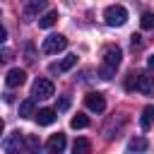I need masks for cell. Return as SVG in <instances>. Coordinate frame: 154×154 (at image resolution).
Returning a JSON list of instances; mask_svg holds the SVG:
<instances>
[{"instance_id": "1", "label": "cell", "mask_w": 154, "mask_h": 154, "mask_svg": "<svg viewBox=\"0 0 154 154\" xmlns=\"http://www.w3.org/2000/svg\"><path fill=\"white\" fill-rule=\"evenodd\" d=\"M120 60H123V51H120L118 46H106V48H103V60H101V65H99V77H101V79L116 77V70H118Z\"/></svg>"}, {"instance_id": "2", "label": "cell", "mask_w": 154, "mask_h": 154, "mask_svg": "<svg viewBox=\"0 0 154 154\" xmlns=\"http://www.w3.org/2000/svg\"><path fill=\"white\" fill-rule=\"evenodd\" d=\"M103 19L108 26H123L128 22V10L123 5H108L103 10Z\"/></svg>"}, {"instance_id": "3", "label": "cell", "mask_w": 154, "mask_h": 154, "mask_svg": "<svg viewBox=\"0 0 154 154\" xmlns=\"http://www.w3.org/2000/svg\"><path fill=\"white\" fill-rule=\"evenodd\" d=\"M65 46H67V38H65V36H60V34H51V36L43 38L41 51H43L46 55H53V53H60Z\"/></svg>"}, {"instance_id": "4", "label": "cell", "mask_w": 154, "mask_h": 154, "mask_svg": "<svg viewBox=\"0 0 154 154\" xmlns=\"http://www.w3.org/2000/svg\"><path fill=\"white\" fill-rule=\"evenodd\" d=\"M53 91H55V87H53V82L46 79V77H38V79L34 82V87H31V96H34V99H48V96H53Z\"/></svg>"}, {"instance_id": "5", "label": "cell", "mask_w": 154, "mask_h": 154, "mask_svg": "<svg viewBox=\"0 0 154 154\" xmlns=\"http://www.w3.org/2000/svg\"><path fill=\"white\" fill-rule=\"evenodd\" d=\"M24 140H26V137L17 130V132H12V135L2 142V149H5V152H19V149H24Z\"/></svg>"}, {"instance_id": "6", "label": "cell", "mask_w": 154, "mask_h": 154, "mask_svg": "<svg viewBox=\"0 0 154 154\" xmlns=\"http://www.w3.org/2000/svg\"><path fill=\"white\" fill-rule=\"evenodd\" d=\"M26 82V72L22 70V67H12L10 72H7V77H5V84L7 87H22Z\"/></svg>"}, {"instance_id": "7", "label": "cell", "mask_w": 154, "mask_h": 154, "mask_svg": "<svg viewBox=\"0 0 154 154\" xmlns=\"http://www.w3.org/2000/svg\"><path fill=\"white\" fill-rule=\"evenodd\" d=\"M84 103H87V108H89V111H94V113H101V111L106 108L103 96H101V94H96V91L87 94V96H84Z\"/></svg>"}, {"instance_id": "8", "label": "cell", "mask_w": 154, "mask_h": 154, "mask_svg": "<svg viewBox=\"0 0 154 154\" xmlns=\"http://www.w3.org/2000/svg\"><path fill=\"white\" fill-rule=\"evenodd\" d=\"M65 144H67V142H65V135H63V132H58V135H51V137H48L46 149H48V152H53V154H60V152L65 149Z\"/></svg>"}, {"instance_id": "9", "label": "cell", "mask_w": 154, "mask_h": 154, "mask_svg": "<svg viewBox=\"0 0 154 154\" xmlns=\"http://www.w3.org/2000/svg\"><path fill=\"white\" fill-rule=\"evenodd\" d=\"M137 91H142V94H152L154 91V77L149 72L137 75Z\"/></svg>"}, {"instance_id": "10", "label": "cell", "mask_w": 154, "mask_h": 154, "mask_svg": "<svg viewBox=\"0 0 154 154\" xmlns=\"http://www.w3.org/2000/svg\"><path fill=\"white\" fill-rule=\"evenodd\" d=\"M75 65H77V55H75V53H70V55H65L60 63L51 65V70H53V72H67V70H72Z\"/></svg>"}, {"instance_id": "11", "label": "cell", "mask_w": 154, "mask_h": 154, "mask_svg": "<svg viewBox=\"0 0 154 154\" xmlns=\"http://www.w3.org/2000/svg\"><path fill=\"white\" fill-rule=\"evenodd\" d=\"M34 118L38 125H51L55 120V111L53 108H38V113H34Z\"/></svg>"}, {"instance_id": "12", "label": "cell", "mask_w": 154, "mask_h": 154, "mask_svg": "<svg viewBox=\"0 0 154 154\" xmlns=\"http://www.w3.org/2000/svg\"><path fill=\"white\" fill-rule=\"evenodd\" d=\"M152 125H154V106H144V111H142V118H140V128L147 132Z\"/></svg>"}, {"instance_id": "13", "label": "cell", "mask_w": 154, "mask_h": 154, "mask_svg": "<svg viewBox=\"0 0 154 154\" xmlns=\"http://www.w3.org/2000/svg\"><path fill=\"white\" fill-rule=\"evenodd\" d=\"M55 22H58V12H55V10H51V12H46L43 17H38V26H41V29H51Z\"/></svg>"}, {"instance_id": "14", "label": "cell", "mask_w": 154, "mask_h": 154, "mask_svg": "<svg viewBox=\"0 0 154 154\" xmlns=\"http://www.w3.org/2000/svg\"><path fill=\"white\" fill-rule=\"evenodd\" d=\"M46 7V0H29V5H26V17H36V12H41Z\"/></svg>"}, {"instance_id": "15", "label": "cell", "mask_w": 154, "mask_h": 154, "mask_svg": "<svg viewBox=\"0 0 154 154\" xmlns=\"http://www.w3.org/2000/svg\"><path fill=\"white\" fill-rule=\"evenodd\" d=\"M19 116L22 118H31L34 116V99H26L19 103Z\"/></svg>"}, {"instance_id": "16", "label": "cell", "mask_w": 154, "mask_h": 154, "mask_svg": "<svg viewBox=\"0 0 154 154\" xmlns=\"http://www.w3.org/2000/svg\"><path fill=\"white\" fill-rule=\"evenodd\" d=\"M128 149H130V152H144V149H147V140H144V137H135V140L128 142Z\"/></svg>"}, {"instance_id": "17", "label": "cell", "mask_w": 154, "mask_h": 154, "mask_svg": "<svg viewBox=\"0 0 154 154\" xmlns=\"http://www.w3.org/2000/svg\"><path fill=\"white\" fill-rule=\"evenodd\" d=\"M70 125H72L75 130H82V128H87V125H89V118H87V116H82V113H77V116H72Z\"/></svg>"}, {"instance_id": "18", "label": "cell", "mask_w": 154, "mask_h": 154, "mask_svg": "<svg viewBox=\"0 0 154 154\" xmlns=\"http://www.w3.org/2000/svg\"><path fill=\"white\" fill-rule=\"evenodd\" d=\"M72 152H75V154H89V152H91V144H89L87 140H77V142L72 144Z\"/></svg>"}, {"instance_id": "19", "label": "cell", "mask_w": 154, "mask_h": 154, "mask_svg": "<svg viewBox=\"0 0 154 154\" xmlns=\"http://www.w3.org/2000/svg\"><path fill=\"white\" fill-rule=\"evenodd\" d=\"M140 26H142V29H154V14H152V12H142Z\"/></svg>"}, {"instance_id": "20", "label": "cell", "mask_w": 154, "mask_h": 154, "mask_svg": "<svg viewBox=\"0 0 154 154\" xmlns=\"http://www.w3.org/2000/svg\"><path fill=\"white\" fill-rule=\"evenodd\" d=\"M125 89H128V91L137 89V75H135V72H130V75H128V79H125Z\"/></svg>"}, {"instance_id": "21", "label": "cell", "mask_w": 154, "mask_h": 154, "mask_svg": "<svg viewBox=\"0 0 154 154\" xmlns=\"http://www.w3.org/2000/svg\"><path fill=\"white\" fill-rule=\"evenodd\" d=\"M26 137V149H38V140L34 135H24Z\"/></svg>"}, {"instance_id": "22", "label": "cell", "mask_w": 154, "mask_h": 154, "mask_svg": "<svg viewBox=\"0 0 154 154\" xmlns=\"http://www.w3.org/2000/svg\"><path fill=\"white\" fill-rule=\"evenodd\" d=\"M65 108H70V99H67V96H63V99L58 101V111H65Z\"/></svg>"}, {"instance_id": "23", "label": "cell", "mask_w": 154, "mask_h": 154, "mask_svg": "<svg viewBox=\"0 0 154 154\" xmlns=\"http://www.w3.org/2000/svg\"><path fill=\"white\" fill-rule=\"evenodd\" d=\"M12 58V51H0V63H7Z\"/></svg>"}, {"instance_id": "24", "label": "cell", "mask_w": 154, "mask_h": 154, "mask_svg": "<svg viewBox=\"0 0 154 154\" xmlns=\"http://www.w3.org/2000/svg\"><path fill=\"white\" fill-rule=\"evenodd\" d=\"M140 43H142L140 36H132V48H140Z\"/></svg>"}, {"instance_id": "25", "label": "cell", "mask_w": 154, "mask_h": 154, "mask_svg": "<svg viewBox=\"0 0 154 154\" xmlns=\"http://www.w3.org/2000/svg\"><path fill=\"white\" fill-rule=\"evenodd\" d=\"M7 38V31H5V26H0V43Z\"/></svg>"}, {"instance_id": "26", "label": "cell", "mask_w": 154, "mask_h": 154, "mask_svg": "<svg viewBox=\"0 0 154 154\" xmlns=\"http://www.w3.org/2000/svg\"><path fill=\"white\" fill-rule=\"evenodd\" d=\"M147 65H149V67H154V53L149 55V60H147Z\"/></svg>"}, {"instance_id": "27", "label": "cell", "mask_w": 154, "mask_h": 154, "mask_svg": "<svg viewBox=\"0 0 154 154\" xmlns=\"http://www.w3.org/2000/svg\"><path fill=\"white\" fill-rule=\"evenodd\" d=\"M2 130H5V123H2V120H0V135H2Z\"/></svg>"}]
</instances>
